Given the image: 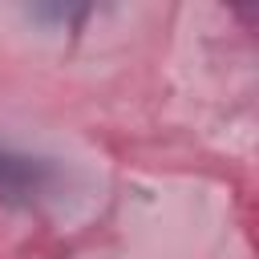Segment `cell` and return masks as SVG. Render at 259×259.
Listing matches in <instances>:
<instances>
[{
	"mask_svg": "<svg viewBox=\"0 0 259 259\" xmlns=\"http://www.w3.org/2000/svg\"><path fill=\"white\" fill-rule=\"evenodd\" d=\"M53 170L36 158L0 154V202H28L49 186Z\"/></svg>",
	"mask_w": 259,
	"mask_h": 259,
	"instance_id": "6da1fadb",
	"label": "cell"
}]
</instances>
